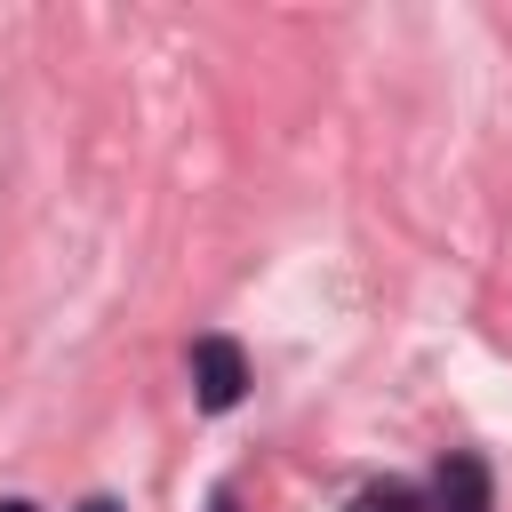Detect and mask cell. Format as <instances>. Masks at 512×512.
I'll list each match as a JSON object with an SVG mask.
<instances>
[{"instance_id":"6da1fadb","label":"cell","mask_w":512,"mask_h":512,"mask_svg":"<svg viewBox=\"0 0 512 512\" xmlns=\"http://www.w3.org/2000/svg\"><path fill=\"white\" fill-rule=\"evenodd\" d=\"M192 392H200L208 416L240 408V392H248V352H240L232 336H192Z\"/></svg>"},{"instance_id":"7a4b0ae2","label":"cell","mask_w":512,"mask_h":512,"mask_svg":"<svg viewBox=\"0 0 512 512\" xmlns=\"http://www.w3.org/2000/svg\"><path fill=\"white\" fill-rule=\"evenodd\" d=\"M432 512H496L488 464H480V456H440V472H432Z\"/></svg>"},{"instance_id":"3957f363","label":"cell","mask_w":512,"mask_h":512,"mask_svg":"<svg viewBox=\"0 0 512 512\" xmlns=\"http://www.w3.org/2000/svg\"><path fill=\"white\" fill-rule=\"evenodd\" d=\"M344 512H432V496H424V488H408V480H368Z\"/></svg>"},{"instance_id":"277c9868","label":"cell","mask_w":512,"mask_h":512,"mask_svg":"<svg viewBox=\"0 0 512 512\" xmlns=\"http://www.w3.org/2000/svg\"><path fill=\"white\" fill-rule=\"evenodd\" d=\"M80 512H120V504H112V496H88V504H80Z\"/></svg>"},{"instance_id":"5b68a950","label":"cell","mask_w":512,"mask_h":512,"mask_svg":"<svg viewBox=\"0 0 512 512\" xmlns=\"http://www.w3.org/2000/svg\"><path fill=\"white\" fill-rule=\"evenodd\" d=\"M208 512H240V504H232V496H208Z\"/></svg>"},{"instance_id":"8992f818","label":"cell","mask_w":512,"mask_h":512,"mask_svg":"<svg viewBox=\"0 0 512 512\" xmlns=\"http://www.w3.org/2000/svg\"><path fill=\"white\" fill-rule=\"evenodd\" d=\"M0 512H40V504H24V496H8V504H0Z\"/></svg>"}]
</instances>
